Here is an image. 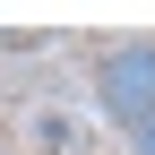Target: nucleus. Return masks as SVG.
I'll return each mask as SVG.
<instances>
[{
  "instance_id": "obj_1",
  "label": "nucleus",
  "mask_w": 155,
  "mask_h": 155,
  "mask_svg": "<svg viewBox=\"0 0 155 155\" xmlns=\"http://www.w3.org/2000/svg\"><path fill=\"white\" fill-rule=\"evenodd\" d=\"M95 104H104V121H121L138 138L155 121V43H112L95 61Z\"/></svg>"
},
{
  "instance_id": "obj_2",
  "label": "nucleus",
  "mask_w": 155,
  "mask_h": 155,
  "mask_svg": "<svg viewBox=\"0 0 155 155\" xmlns=\"http://www.w3.org/2000/svg\"><path fill=\"white\" fill-rule=\"evenodd\" d=\"M26 138H35V155H95V147H86V121H78V112H61V104L35 112Z\"/></svg>"
},
{
  "instance_id": "obj_3",
  "label": "nucleus",
  "mask_w": 155,
  "mask_h": 155,
  "mask_svg": "<svg viewBox=\"0 0 155 155\" xmlns=\"http://www.w3.org/2000/svg\"><path fill=\"white\" fill-rule=\"evenodd\" d=\"M129 147H138V155H155V121H147V129H138V138H129Z\"/></svg>"
},
{
  "instance_id": "obj_4",
  "label": "nucleus",
  "mask_w": 155,
  "mask_h": 155,
  "mask_svg": "<svg viewBox=\"0 0 155 155\" xmlns=\"http://www.w3.org/2000/svg\"><path fill=\"white\" fill-rule=\"evenodd\" d=\"M0 155H9V147H0Z\"/></svg>"
}]
</instances>
